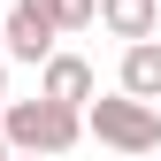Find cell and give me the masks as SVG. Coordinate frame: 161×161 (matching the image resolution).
I'll return each mask as SVG.
<instances>
[{
    "label": "cell",
    "instance_id": "7",
    "mask_svg": "<svg viewBox=\"0 0 161 161\" xmlns=\"http://www.w3.org/2000/svg\"><path fill=\"white\" fill-rule=\"evenodd\" d=\"M38 8L54 15V31H85V23H100V0H38Z\"/></svg>",
    "mask_w": 161,
    "mask_h": 161
},
{
    "label": "cell",
    "instance_id": "5",
    "mask_svg": "<svg viewBox=\"0 0 161 161\" xmlns=\"http://www.w3.org/2000/svg\"><path fill=\"white\" fill-rule=\"evenodd\" d=\"M115 92H130V100H161V38H138V46H123Z\"/></svg>",
    "mask_w": 161,
    "mask_h": 161
},
{
    "label": "cell",
    "instance_id": "2",
    "mask_svg": "<svg viewBox=\"0 0 161 161\" xmlns=\"http://www.w3.org/2000/svg\"><path fill=\"white\" fill-rule=\"evenodd\" d=\"M85 130L100 138V146H115L123 161H138V153L161 146V115H153V100H130V92L92 100V108H85Z\"/></svg>",
    "mask_w": 161,
    "mask_h": 161
},
{
    "label": "cell",
    "instance_id": "9",
    "mask_svg": "<svg viewBox=\"0 0 161 161\" xmlns=\"http://www.w3.org/2000/svg\"><path fill=\"white\" fill-rule=\"evenodd\" d=\"M0 161H15V146H8V130H0Z\"/></svg>",
    "mask_w": 161,
    "mask_h": 161
},
{
    "label": "cell",
    "instance_id": "3",
    "mask_svg": "<svg viewBox=\"0 0 161 161\" xmlns=\"http://www.w3.org/2000/svg\"><path fill=\"white\" fill-rule=\"evenodd\" d=\"M0 38H8V62H38V69H46L54 54H62V46H54L62 31H54V15L38 8V0H15L8 23H0Z\"/></svg>",
    "mask_w": 161,
    "mask_h": 161
},
{
    "label": "cell",
    "instance_id": "4",
    "mask_svg": "<svg viewBox=\"0 0 161 161\" xmlns=\"http://www.w3.org/2000/svg\"><path fill=\"white\" fill-rule=\"evenodd\" d=\"M38 92L62 100V108H92V100H100V77H92L85 54H54V62L38 69Z\"/></svg>",
    "mask_w": 161,
    "mask_h": 161
},
{
    "label": "cell",
    "instance_id": "1",
    "mask_svg": "<svg viewBox=\"0 0 161 161\" xmlns=\"http://www.w3.org/2000/svg\"><path fill=\"white\" fill-rule=\"evenodd\" d=\"M0 130H8L15 153H69L77 138H85V108H62V100H8V115H0Z\"/></svg>",
    "mask_w": 161,
    "mask_h": 161
},
{
    "label": "cell",
    "instance_id": "8",
    "mask_svg": "<svg viewBox=\"0 0 161 161\" xmlns=\"http://www.w3.org/2000/svg\"><path fill=\"white\" fill-rule=\"evenodd\" d=\"M0 115H8V62H0Z\"/></svg>",
    "mask_w": 161,
    "mask_h": 161
},
{
    "label": "cell",
    "instance_id": "10",
    "mask_svg": "<svg viewBox=\"0 0 161 161\" xmlns=\"http://www.w3.org/2000/svg\"><path fill=\"white\" fill-rule=\"evenodd\" d=\"M15 161H46V153H15Z\"/></svg>",
    "mask_w": 161,
    "mask_h": 161
},
{
    "label": "cell",
    "instance_id": "11",
    "mask_svg": "<svg viewBox=\"0 0 161 161\" xmlns=\"http://www.w3.org/2000/svg\"><path fill=\"white\" fill-rule=\"evenodd\" d=\"M0 23H8V8H0Z\"/></svg>",
    "mask_w": 161,
    "mask_h": 161
},
{
    "label": "cell",
    "instance_id": "6",
    "mask_svg": "<svg viewBox=\"0 0 161 161\" xmlns=\"http://www.w3.org/2000/svg\"><path fill=\"white\" fill-rule=\"evenodd\" d=\"M100 23L123 38V46H138V38H161V0H100Z\"/></svg>",
    "mask_w": 161,
    "mask_h": 161
}]
</instances>
